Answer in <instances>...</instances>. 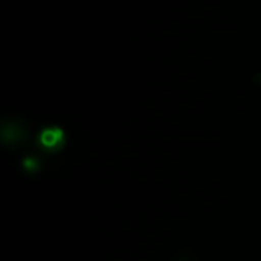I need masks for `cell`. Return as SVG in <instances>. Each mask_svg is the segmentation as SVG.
Segmentation results:
<instances>
[{
    "instance_id": "1",
    "label": "cell",
    "mask_w": 261,
    "mask_h": 261,
    "mask_svg": "<svg viewBox=\"0 0 261 261\" xmlns=\"http://www.w3.org/2000/svg\"><path fill=\"white\" fill-rule=\"evenodd\" d=\"M38 145L41 150L47 151V153H57L61 151L64 144H66V138H64V132L58 127H47L43 128L38 136H37Z\"/></svg>"
},
{
    "instance_id": "2",
    "label": "cell",
    "mask_w": 261,
    "mask_h": 261,
    "mask_svg": "<svg viewBox=\"0 0 261 261\" xmlns=\"http://www.w3.org/2000/svg\"><path fill=\"white\" fill-rule=\"evenodd\" d=\"M26 139H28L26 128L18 121L12 119V121L3 122V125H2V141H3V144L11 145V147H17V145L24 144Z\"/></svg>"
},
{
    "instance_id": "3",
    "label": "cell",
    "mask_w": 261,
    "mask_h": 261,
    "mask_svg": "<svg viewBox=\"0 0 261 261\" xmlns=\"http://www.w3.org/2000/svg\"><path fill=\"white\" fill-rule=\"evenodd\" d=\"M23 168L26 173L29 174H34L40 170V161L34 156H29V158H24L23 159Z\"/></svg>"
},
{
    "instance_id": "4",
    "label": "cell",
    "mask_w": 261,
    "mask_h": 261,
    "mask_svg": "<svg viewBox=\"0 0 261 261\" xmlns=\"http://www.w3.org/2000/svg\"><path fill=\"white\" fill-rule=\"evenodd\" d=\"M255 81H257V84H258V86H261V73L255 76Z\"/></svg>"
}]
</instances>
